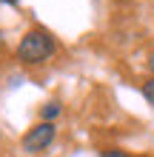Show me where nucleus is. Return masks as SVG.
<instances>
[{
  "label": "nucleus",
  "mask_w": 154,
  "mask_h": 157,
  "mask_svg": "<svg viewBox=\"0 0 154 157\" xmlns=\"http://www.w3.org/2000/svg\"><path fill=\"white\" fill-rule=\"evenodd\" d=\"M54 52H57V40L51 37V32H46V29H29L20 37V43H17L14 57L20 63H26V66H37V63H46Z\"/></svg>",
  "instance_id": "f257e3e1"
},
{
  "label": "nucleus",
  "mask_w": 154,
  "mask_h": 157,
  "mask_svg": "<svg viewBox=\"0 0 154 157\" xmlns=\"http://www.w3.org/2000/svg\"><path fill=\"white\" fill-rule=\"evenodd\" d=\"M54 137H57V128H54V123L40 120L37 126H32L29 132L23 134V151H26V154H40V151H46L49 146L54 143Z\"/></svg>",
  "instance_id": "f03ea898"
},
{
  "label": "nucleus",
  "mask_w": 154,
  "mask_h": 157,
  "mask_svg": "<svg viewBox=\"0 0 154 157\" xmlns=\"http://www.w3.org/2000/svg\"><path fill=\"white\" fill-rule=\"evenodd\" d=\"M57 114H60V103H57V100H49V103L40 109V117L46 120V123H51V120L57 117Z\"/></svg>",
  "instance_id": "7ed1b4c3"
},
{
  "label": "nucleus",
  "mask_w": 154,
  "mask_h": 157,
  "mask_svg": "<svg viewBox=\"0 0 154 157\" xmlns=\"http://www.w3.org/2000/svg\"><path fill=\"white\" fill-rule=\"evenodd\" d=\"M143 97H146V103L154 109V77H148L146 83H143Z\"/></svg>",
  "instance_id": "20e7f679"
},
{
  "label": "nucleus",
  "mask_w": 154,
  "mask_h": 157,
  "mask_svg": "<svg viewBox=\"0 0 154 157\" xmlns=\"http://www.w3.org/2000/svg\"><path fill=\"white\" fill-rule=\"evenodd\" d=\"M103 157H129V154L120 151V149H108V151H103Z\"/></svg>",
  "instance_id": "39448f33"
},
{
  "label": "nucleus",
  "mask_w": 154,
  "mask_h": 157,
  "mask_svg": "<svg viewBox=\"0 0 154 157\" xmlns=\"http://www.w3.org/2000/svg\"><path fill=\"white\" fill-rule=\"evenodd\" d=\"M148 69L154 71V52H151V57H148Z\"/></svg>",
  "instance_id": "423d86ee"
},
{
  "label": "nucleus",
  "mask_w": 154,
  "mask_h": 157,
  "mask_svg": "<svg viewBox=\"0 0 154 157\" xmlns=\"http://www.w3.org/2000/svg\"><path fill=\"white\" fill-rule=\"evenodd\" d=\"M0 3H9V6H14V3H17V0H0Z\"/></svg>",
  "instance_id": "0eeeda50"
},
{
  "label": "nucleus",
  "mask_w": 154,
  "mask_h": 157,
  "mask_svg": "<svg viewBox=\"0 0 154 157\" xmlns=\"http://www.w3.org/2000/svg\"><path fill=\"white\" fill-rule=\"evenodd\" d=\"M0 137H3V134H0Z\"/></svg>",
  "instance_id": "6e6552de"
}]
</instances>
